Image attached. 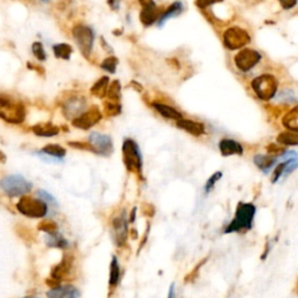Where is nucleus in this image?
I'll return each mask as SVG.
<instances>
[{
    "instance_id": "obj_2",
    "label": "nucleus",
    "mask_w": 298,
    "mask_h": 298,
    "mask_svg": "<svg viewBox=\"0 0 298 298\" xmlns=\"http://www.w3.org/2000/svg\"><path fill=\"white\" fill-rule=\"evenodd\" d=\"M0 119L13 125L22 124L26 119L23 103L9 95H0Z\"/></svg>"
},
{
    "instance_id": "obj_18",
    "label": "nucleus",
    "mask_w": 298,
    "mask_h": 298,
    "mask_svg": "<svg viewBox=\"0 0 298 298\" xmlns=\"http://www.w3.org/2000/svg\"><path fill=\"white\" fill-rule=\"evenodd\" d=\"M176 126L185 132L190 133L193 136H200L205 133V126L202 123L193 122L190 119H180L176 122Z\"/></svg>"
},
{
    "instance_id": "obj_38",
    "label": "nucleus",
    "mask_w": 298,
    "mask_h": 298,
    "mask_svg": "<svg viewBox=\"0 0 298 298\" xmlns=\"http://www.w3.org/2000/svg\"><path fill=\"white\" fill-rule=\"evenodd\" d=\"M224 2V0H196V6L199 9H207L208 6Z\"/></svg>"
},
{
    "instance_id": "obj_22",
    "label": "nucleus",
    "mask_w": 298,
    "mask_h": 298,
    "mask_svg": "<svg viewBox=\"0 0 298 298\" xmlns=\"http://www.w3.org/2000/svg\"><path fill=\"white\" fill-rule=\"evenodd\" d=\"M282 124L288 131L297 133L298 132V106L292 107L282 119Z\"/></svg>"
},
{
    "instance_id": "obj_7",
    "label": "nucleus",
    "mask_w": 298,
    "mask_h": 298,
    "mask_svg": "<svg viewBox=\"0 0 298 298\" xmlns=\"http://www.w3.org/2000/svg\"><path fill=\"white\" fill-rule=\"evenodd\" d=\"M18 211L29 218H43L48 213V205L39 198L22 196L17 204Z\"/></svg>"
},
{
    "instance_id": "obj_6",
    "label": "nucleus",
    "mask_w": 298,
    "mask_h": 298,
    "mask_svg": "<svg viewBox=\"0 0 298 298\" xmlns=\"http://www.w3.org/2000/svg\"><path fill=\"white\" fill-rule=\"evenodd\" d=\"M72 36H74L76 44L84 57H90L95 42L94 29L86 25H76L72 29Z\"/></svg>"
},
{
    "instance_id": "obj_39",
    "label": "nucleus",
    "mask_w": 298,
    "mask_h": 298,
    "mask_svg": "<svg viewBox=\"0 0 298 298\" xmlns=\"http://www.w3.org/2000/svg\"><path fill=\"white\" fill-rule=\"evenodd\" d=\"M284 10H291L297 5V0H279Z\"/></svg>"
},
{
    "instance_id": "obj_24",
    "label": "nucleus",
    "mask_w": 298,
    "mask_h": 298,
    "mask_svg": "<svg viewBox=\"0 0 298 298\" xmlns=\"http://www.w3.org/2000/svg\"><path fill=\"white\" fill-rule=\"evenodd\" d=\"M277 159L275 156H272V155H261V154H257L254 156V163L255 166L261 169V170H263L264 172H268L269 169H272L274 167V164L276 163Z\"/></svg>"
},
{
    "instance_id": "obj_35",
    "label": "nucleus",
    "mask_w": 298,
    "mask_h": 298,
    "mask_svg": "<svg viewBox=\"0 0 298 298\" xmlns=\"http://www.w3.org/2000/svg\"><path fill=\"white\" fill-rule=\"evenodd\" d=\"M39 228L43 231L44 233H47V234H53V233L57 232V224L54 223V221L51 220H47V221H42L41 224H40Z\"/></svg>"
},
{
    "instance_id": "obj_42",
    "label": "nucleus",
    "mask_w": 298,
    "mask_h": 298,
    "mask_svg": "<svg viewBox=\"0 0 298 298\" xmlns=\"http://www.w3.org/2000/svg\"><path fill=\"white\" fill-rule=\"evenodd\" d=\"M168 298H175V287H174V284H172L170 287V289H169Z\"/></svg>"
},
{
    "instance_id": "obj_23",
    "label": "nucleus",
    "mask_w": 298,
    "mask_h": 298,
    "mask_svg": "<svg viewBox=\"0 0 298 298\" xmlns=\"http://www.w3.org/2000/svg\"><path fill=\"white\" fill-rule=\"evenodd\" d=\"M108 85H110V78L107 76H103L91 86V95L100 99L105 98Z\"/></svg>"
},
{
    "instance_id": "obj_5",
    "label": "nucleus",
    "mask_w": 298,
    "mask_h": 298,
    "mask_svg": "<svg viewBox=\"0 0 298 298\" xmlns=\"http://www.w3.org/2000/svg\"><path fill=\"white\" fill-rule=\"evenodd\" d=\"M279 87V82L271 74H263L253 79L252 88L257 98L261 100H271L274 98Z\"/></svg>"
},
{
    "instance_id": "obj_9",
    "label": "nucleus",
    "mask_w": 298,
    "mask_h": 298,
    "mask_svg": "<svg viewBox=\"0 0 298 298\" xmlns=\"http://www.w3.org/2000/svg\"><path fill=\"white\" fill-rule=\"evenodd\" d=\"M88 146H90V152L105 158L113 153V141L111 136L100 134L98 132H94L88 135Z\"/></svg>"
},
{
    "instance_id": "obj_20",
    "label": "nucleus",
    "mask_w": 298,
    "mask_h": 298,
    "mask_svg": "<svg viewBox=\"0 0 298 298\" xmlns=\"http://www.w3.org/2000/svg\"><path fill=\"white\" fill-rule=\"evenodd\" d=\"M152 106L154 107L161 115L164 116V118H167V119H172V120H176L177 122V120L183 118V115L180 111H177L176 108H174L172 106L166 105V104L155 102V103H152Z\"/></svg>"
},
{
    "instance_id": "obj_10",
    "label": "nucleus",
    "mask_w": 298,
    "mask_h": 298,
    "mask_svg": "<svg viewBox=\"0 0 298 298\" xmlns=\"http://www.w3.org/2000/svg\"><path fill=\"white\" fill-rule=\"evenodd\" d=\"M261 58H262V56L259 51L246 48V49H241L234 56V64L240 71L247 72L252 70L261 61Z\"/></svg>"
},
{
    "instance_id": "obj_45",
    "label": "nucleus",
    "mask_w": 298,
    "mask_h": 298,
    "mask_svg": "<svg viewBox=\"0 0 298 298\" xmlns=\"http://www.w3.org/2000/svg\"><path fill=\"white\" fill-rule=\"evenodd\" d=\"M40 2H42V3H49V2H51V0H40Z\"/></svg>"
},
{
    "instance_id": "obj_46",
    "label": "nucleus",
    "mask_w": 298,
    "mask_h": 298,
    "mask_svg": "<svg viewBox=\"0 0 298 298\" xmlns=\"http://www.w3.org/2000/svg\"><path fill=\"white\" fill-rule=\"evenodd\" d=\"M25 298H39V297H25Z\"/></svg>"
},
{
    "instance_id": "obj_8",
    "label": "nucleus",
    "mask_w": 298,
    "mask_h": 298,
    "mask_svg": "<svg viewBox=\"0 0 298 298\" xmlns=\"http://www.w3.org/2000/svg\"><path fill=\"white\" fill-rule=\"evenodd\" d=\"M224 46L229 50L243 49L245 46L251 42V36L248 32L240 27H231L225 31L223 35Z\"/></svg>"
},
{
    "instance_id": "obj_25",
    "label": "nucleus",
    "mask_w": 298,
    "mask_h": 298,
    "mask_svg": "<svg viewBox=\"0 0 298 298\" xmlns=\"http://www.w3.org/2000/svg\"><path fill=\"white\" fill-rule=\"evenodd\" d=\"M40 153H41V154H43V155L54 158L56 160H59V159H62V158H64V156H66L67 151L62 146H59V144L49 143V144H47V146H44Z\"/></svg>"
},
{
    "instance_id": "obj_11",
    "label": "nucleus",
    "mask_w": 298,
    "mask_h": 298,
    "mask_svg": "<svg viewBox=\"0 0 298 298\" xmlns=\"http://www.w3.org/2000/svg\"><path fill=\"white\" fill-rule=\"evenodd\" d=\"M111 227L112 237H113L115 245L119 246V247H123L126 244L128 236V221L126 219L125 211L112 219Z\"/></svg>"
},
{
    "instance_id": "obj_34",
    "label": "nucleus",
    "mask_w": 298,
    "mask_h": 298,
    "mask_svg": "<svg viewBox=\"0 0 298 298\" xmlns=\"http://www.w3.org/2000/svg\"><path fill=\"white\" fill-rule=\"evenodd\" d=\"M223 177V172L221 171H217L213 174L210 178L207 180V182L205 183V187H204V190H205V193H210L211 190L213 188H215V185L217 184V182Z\"/></svg>"
},
{
    "instance_id": "obj_40",
    "label": "nucleus",
    "mask_w": 298,
    "mask_h": 298,
    "mask_svg": "<svg viewBox=\"0 0 298 298\" xmlns=\"http://www.w3.org/2000/svg\"><path fill=\"white\" fill-rule=\"evenodd\" d=\"M267 149H268L269 154H280V153H285L284 148H282L279 146V144H275V143L269 144Z\"/></svg>"
},
{
    "instance_id": "obj_16",
    "label": "nucleus",
    "mask_w": 298,
    "mask_h": 298,
    "mask_svg": "<svg viewBox=\"0 0 298 298\" xmlns=\"http://www.w3.org/2000/svg\"><path fill=\"white\" fill-rule=\"evenodd\" d=\"M48 298H79V290L74 285H57L47 292Z\"/></svg>"
},
{
    "instance_id": "obj_41",
    "label": "nucleus",
    "mask_w": 298,
    "mask_h": 298,
    "mask_svg": "<svg viewBox=\"0 0 298 298\" xmlns=\"http://www.w3.org/2000/svg\"><path fill=\"white\" fill-rule=\"evenodd\" d=\"M108 5H110L112 10H118L119 0H108Z\"/></svg>"
},
{
    "instance_id": "obj_36",
    "label": "nucleus",
    "mask_w": 298,
    "mask_h": 298,
    "mask_svg": "<svg viewBox=\"0 0 298 298\" xmlns=\"http://www.w3.org/2000/svg\"><path fill=\"white\" fill-rule=\"evenodd\" d=\"M38 197L39 199H41L42 202L46 203L47 205H51V206H57V202L54 198L53 196L50 195L49 192L44 191V190H39L38 191Z\"/></svg>"
},
{
    "instance_id": "obj_33",
    "label": "nucleus",
    "mask_w": 298,
    "mask_h": 298,
    "mask_svg": "<svg viewBox=\"0 0 298 298\" xmlns=\"http://www.w3.org/2000/svg\"><path fill=\"white\" fill-rule=\"evenodd\" d=\"M32 51H33V55L39 59V61H46L47 55L46 51H44L43 44L41 42L36 41L32 44Z\"/></svg>"
},
{
    "instance_id": "obj_17",
    "label": "nucleus",
    "mask_w": 298,
    "mask_h": 298,
    "mask_svg": "<svg viewBox=\"0 0 298 298\" xmlns=\"http://www.w3.org/2000/svg\"><path fill=\"white\" fill-rule=\"evenodd\" d=\"M219 151L221 155L227 158L232 155H243L244 147L243 144L232 139H223L219 142Z\"/></svg>"
},
{
    "instance_id": "obj_26",
    "label": "nucleus",
    "mask_w": 298,
    "mask_h": 298,
    "mask_svg": "<svg viewBox=\"0 0 298 298\" xmlns=\"http://www.w3.org/2000/svg\"><path fill=\"white\" fill-rule=\"evenodd\" d=\"M120 281V267L116 256H112L111 264H110V279H108V284L110 288H115Z\"/></svg>"
},
{
    "instance_id": "obj_37",
    "label": "nucleus",
    "mask_w": 298,
    "mask_h": 298,
    "mask_svg": "<svg viewBox=\"0 0 298 298\" xmlns=\"http://www.w3.org/2000/svg\"><path fill=\"white\" fill-rule=\"evenodd\" d=\"M289 160H287V161H284V162L280 163L279 166L276 167L275 170H274V174H273V183H276L277 181H279L281 178L282 175H284V170H285V168H287V164L289 162Z\"/></svg>"
},
{
    "instance_id": "obj_28",
    "label": "nucleus",
    "mask_w": 298,
    "mask_h": 298,
    "mask_svg": "<svg viewBox=\"0 0 298 298\" xmlns=\"http://www.w3.org/2000/svg\"><path fill=\"white\" fill-rule=\"evenodd\" d=\"M277 142L282 144V146H297L298 134L290 131L280 133L279 136H277Z\"/></svg>"
},
{
    "instance_id": "obj_44",
    "label": "nucleus",
    "mask_w": 298,
    "mask_h": 298,
    "mask_svg": "<svg viewBox=\"0 0 298 298\" xmlns=\"http://www.w3.org/2000/svg\"><path fill=\"white\" fill-rule=\"evenodd\" d=\"M6 162V155L0 151V163H5Z\"/></svg>"
},
{
    "instance_id": "obj_14",
    "label": "nucleus",
    "mask_w": 298,
    "mask_h": 298,
    "mask_svg": "<svg viewBox=\"0 0 298 298\" xmlns=\"http://www.w3.org/2000/svg\"><path fill=\"white\" fill-rule=\"evenodd\" d=\"M86 106V100L84 97H70L68 98L66 102L63 103L62 110H63V114L67 116L68 119H72L77 118L79 114H82L84 110H85Z\"/></svg>"
},
{
    "instance_id": "obj_32",
    "label": "nucleus",
    "mask_w": 298,
    "mask_h": 298,
    "mask_svg": "<svg viewBox=\"0 0 298 298\" xmlns=\"http://www.w3.org/2000/svg\"><path fill=\"white\" fill-rule=\"evenodd\" d=\"M118 63H119L118 58L114 57V56H110V57L105 58L102 62V68L104 70L111 72V74H114L116 70V67H118Z\"/></svg>"
},
{
    "instance_id": "obj_27",
    "label": "nucleus",
    "mask_w": 298,
    "mask_h": 298,
    "mask_svg": "<svg viewBox=\"0 0 298 298\" xmlns=\"http://www.w3.org/2000/svg\"><path fill=\"white\" fill-rule=\"evenodd\" d=\"M53 51L56 58L70 59L72 54V47L68 43H57L53 46Z\"/></svg>"
},
{
    "instance_id": "obj_4",
    "label": "nucleus",
    "mask_w": 298,
    "mask_h": 298,
    "mask_svg": "<svg viewBox=\"0 0 298 298\" xmlns=\"http://www.w3.org/2000/svg\"><path fill=\"white\" fill-rule=\"evenodd\" d=\"M33 184L21 175H10L2 180L0 189L9 197H22L29 192Z\"/></svg>"
},
{
    "instance_id": "obj_43",
    "label": "nucleus",
    "mask_w": 298,
    "mask_h": 298,
    "mask_svg": "<svg viewBox=\"0 0 298 298\" xmlns=\"http://www.w3.org/2000/svg\"><path fill=\"white\" fill-rule=\"evenodd\" d=\"M135 213H136V208L134 207L133 208V211H132V213H131V218H130V223H133V221L135 220Z\"/></svg>"
},
{
    "instance_id": "obj_29",
    "label": "nucleus",
    "mask_w": 298,
    "mask_h": 298,
    "mask_svg": "<svg viewBox=\"0 0 298 298\" xmlns=\"http://www.w3.org/2000/svg\"><path fill=\"white\" fill-rule=\"evenodd\" d=\"M47 245L54 248H67L68 241L59 234L58 232H55L53 234H48L47 236Z\"/></svg>"
},
{
    "instance_id": "obj_21",
    "label": "nucleus",
    "mask_w": 298,
    "mask_h": 298,
    "mask_svg": "<svg viewBox=\"0 0 298 298\" xmlns=\"http://www.w3.org/2000/svg\"><path fill=\"white\" fill-rule=\"evenodd\" d=\"M182 11H183L182 3L176 2L174 4H171V5L169 6V9L161 14V17L158 20V25L160 27H162L164 25V22L168 21V20L178 17V15L182 13Z\"/></svg>"
},
{
    "instance_id": "obj_13",
    "label": "nucleus",
    "mask_w": 298,
    "mask_h": 298,
    "mask_svg": "<svg viewBox=\"0 0 298 298\" xmlns=\"http://www.w3.org/2000/svg\"><path fill=\"white\" fill-rule=\"evenodd\" d=\"M140 5L142 6V10L140 12V21L144 27H149L158 22L161 17L160 10L156 6L154 0H139Z\"/></svg>"
},
{
    "instance_id": "obj_31",
    "label": "nucleus",
    "mask_w": 298,
    "mask_h": 298,
    "mask_svg": "<svg viewBox=\"0 0 298 298\" xmlns=\"http://www.w3.org/2000/svg\"><path fill=\"white\" fill-rule=\"evenodd\" d=\"M104 112H105V114L108 116L119 115L122 113V105H120L119 103L108 100V102L104 103Z\"/></svg>"
},
{
    "instance_id": "obj_19",
    "label": "nucleus",
    "mask_w": 298,
    "mask_h": 298,
    "mask_svg": "<svg viewBox=\"0 0 298 298\" xmlns=\"http://www.w3.org/2000/svg\"><path fill=\"white\" fill-rule=\"evenodd\" d=\"M36 136H41V138H51V136H56L59 133V127L51 123H41L38 125H34L32 127Z\"/></svg>"
},
{
    "instance_id": "obj_1",
    "label": "nucleus",
    "mask_w": 298,
    "mask_h": 298,
    "mask_svg": "<svg viewBox=\"0 0 298 298\" xmlns=\"http://www.w3.org/2000/svg\"><path fill=\"white\" fill-rule=\"evenodd\" d=\"M256 213V207L252 203H239L235 210L234 218L231 220V223L225 228V233H237L249 231L253 227Z\"/></svg>"
},
{
    "instance_id": "obj_15",
    "label": "nucleus",
    "mask_w": 298,
    "mask_h": 298,
    "mask_svg": "<svg viewBox=\"0 0 298 298\" xmlns=\"http://www.w3.org/2000/svg\"><path fill=\"white\" fill-rule=\"evenodd\" d=\"M71 265H72V259L70 256L67 255L63 257L61 262L53 268V271H51L50 280L55 283V287L59 285V282H61L64 277H67L68 274L71 272Z\"/></svg>"
},
{
    "instance_id": "obj_3",
    "label": "nucleus",
    "mask_w": 298,
    "mask_h": 298,
    "mask_svg": "<svg viewBox=\"0 0 298 298\" xmlns=\"http://www.w3.org/2000/svg\"><path fill=\"white\" fill-rule=\"evenodd\" d=\"M123 159L125 167L130 172L142 177L143 161L138 143L133 139H125L123 143Z\"/></svg>"
},
{
    "instance_id": "obj_12",
    "label": "nucleus",
    "mask_w": 298,
    "mask_h": 298,
    "mask_svg": "<svg viewBox=\"0 0 298 298\" xmlns=\"http://www.w3.org/2000/svg\"><path fill=\"white\" fill-rule=\"evenodd\" d=\"M103 118V113L97 106H92L90 110L83 112L82 114H79L77 118L72 120V125L76 128L79 130L87 131L91 127H94L95 125L98 124Z\"/></svg>"
},
{
    "instance_id": "obj_30",
    "label": "nucleus",
    "mask_w": 298,
    "mask_h": 298,
    "mask_svg": "<svg viewBox=\"0 0 298 298\" xmlns=\"http://www.w3.org/2000/svg\"><path fill=\"white\" fill-rule=\"evenodd\" d=\"M106 96L108 97V99L111 100V102H115L118 103L120 98H122V85H120L119 80H113L110 84V86L107 88V94Z\"/></svg>"
}]
</instances>
